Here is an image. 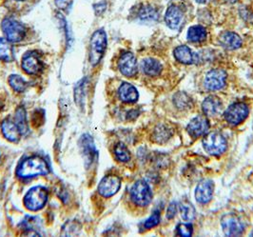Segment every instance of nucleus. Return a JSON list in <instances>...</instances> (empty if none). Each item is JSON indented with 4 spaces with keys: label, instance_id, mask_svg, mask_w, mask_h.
Wrapping results in <instances>:
<instances>
[{
    "label": "nucleus",
    "instance_id": "obj_3",
    "mask_svg": "<svg viewBox=\"0 0 253 237\" xmlns=\"http://www.w3.org/2000/svg\"><path fill=\"white\" fill-rule=\"evenodd\" d=\"M202 144L205 150L213 156H219L223 154L228 149L227 139L218 132H211L205 135Z\"/></svg>",
    "mask_w": 253,
    "mask_h": 237
},
{
    "label": "nucleus",
    "instance_id": "obj_4",
    "mask_svg": "<svg viewBox=\"0 0 253 237\" xmlns=\"http://www.w3.org/2000/svg\"><path fill=\"white\" fill-rule=\"evenodd\" d=\"M2 31L5 38L11 43L20 42L26 36L25 26L19 21L8 17L2 21Z\"/></svg>",
    "mask_w": 253,
    "mask_h": 237
},
{
    "label": "nucleus",
    "instance_id": "obj_5",
    "mask_svg": "<svg viewBox=\"0 0 253 237\" xmlns=\"http://www.w3.org/2000/svg\"><path fill=\"white\" fill-rule=\"evenodd\" d=\"M48 190L44 187L33 188L31 189L24 197V205L30 211L37 212L41 210L47 203Z\"/></svg>",
    "mask_w": 253,
    "mask_h": 237
},
{
    "label": "nucleus",
    "instance_id": "obj_23",
    "mask_svg": "<svg viewBox=\"0 0 253 237\" xmlns=\"http://www.w3.org/2000/svg\"><path fill=\"white\" fill-rule=\"evenodd\" d=\"M172 136V131L169 126L160 124L157 126L153 132V141L159 144H163L167 142Z\"/></svg>",
    "mask_w": 253,
    "mask_h": 237
},
{
    "label": "nucleus",
    "instance_id": "obj_19",
    "mask_svg": "<svg viewBox=\"0 0 253 237\" xmlns=\"http://www.w3.org/2000/svg\"><path fill=\"white\" fill-rule=\"evenodd\" d=\"M118 96L125 103H135L139 98V94L133 85L125 82L118 89Z\"/></svg>",
    "mask_w": 253,
    "mask_h": 237
},
{
    "label": "nucleus",
    "instance_id": "obj_12",
    "mask_svg": "<svg viewBox=\"0 0 253 237\" xmlns=\"http://www.w3.org/2000/svg\"><path fill=\"white\" fill-rule=\"evenodd\" d=\"M210 130V121L207 116L198 115L194 117L187 127V132L191 138H201Z\"/></svg>",
    "mask_w": 253,
    "mask_h": 237
},
{
    "label": "nucleus",
    "instance_id": "obj_31",
    "mask_svg": "<svg viewBox=\"0 0 253 237\" xmlns=\"http://www.w3.org/2000/svg\"><path fill=\"white\" fill-rule=\"evenodd\" d=\"M23 228L29 235H39L38 230V219L35 217H27L23 222Z\"/></svg>",
    "mask_w": 253,
    "mask_h": 237
},
{
    "label": "nucleus",
    "instance_id": "obj_10",
    "mask_svg": "<svg viewBox=\"0 0 253 237\" xmlns=\"http://www.w3.org/2000/svg\"><path fill=\"white\" fill-rule=\"evenodd\" d=\"M120 188L121 179L117 175H107L98 185V192L103 197H111L118 192Z\"/></svg>",
    "mask_w": 253,
    "mask_h": 237
},
{
    "label": "nucleus",
    "instance_id": "obj_14",
    "mask_svg": "<svg viewBox=\"0 0 253 237\" xmlns=\"http://www.w3.org/2000/svg\"><path fill=\"white\" fill-rule=\"evenodd\" d=\"M22 69L25 71L28 75H38L42 69L43 64L36 51H29L22 58Z\"/></svg>",
    "mask_w": 253,
    "mask_h": 237
},
{
    "label": "nucleus",
    "instance_id": "obj_8",
    "mask_svg": "<svg viewBox=\"0 0 253 237\" xmlns=\"http://www.w3.org/2000/svg\"><path fill=\"white\" fill-rule=\"evenodd\" d=\"M249 112V108L245 103L236 102L228 107L224 113V116L228 124L237 126L248 117Z\"/></svg>",
    "mask_w": 253,
    "mask_h": 237
},
{
    "label": "nucleus",
    "instance_id": "obj_16",
    "mask_svg": "<svg viewBox=\"0 0 253 237\" xmlns=\"http://www.w3.org/2000/svg\"><path fill=\"white\" fill-rule=\"evenodd\" d=\"M183 18H184L183 12L175 5L169 6L165 14V21L167 23V26L171 30L179 29L182 24Z\"/></svg>",
    "mask_w": 253,
    "mask_h": 237
},
{
    "label": "nucleus",
    "instance_id": "obj_29",
    "mask_svg": "<svg viewBox=\"0 0 253 237\" xmlns=\"http://www.w3.org/2000/svg\"><path fill=\"white\" fill-rule=\"evenodd\" d=\"M9 84L11 87L13 88V91H15L17 93H23L28 86L25 80L21 76L17 75H13L10 76Z\"/></svg>",
    "mask_w": 253,
    "mask_h": 237
},
{
    "label": "nucleus",
    "instance_id": "obj_20",
    "mask_svg": "<svg viewBox=\"0 0 253 237\" xmlns=\"http://www.w3.org/2000/svg\"><path fill=\"white\" fill-rule=\"evenodd\" d=\"M203 112L206 116H215L223 109V103L217 96H209L203 101Z\"/></svg>",
    "mask_w": 253,
    "mask_h": 237
},
{
    "label": "nucleus",
    "instance_id": "obj_1",
    "mask_svg": "<svg viewBox=\"0 0 253 237\" xmlns=\"http://www.w3.org/2000/svg\"><path fill=\"white\" fill-rule=\"evenodd\" d=\"M49 172V166L43 158L39 156H32L25 159L18 166L16 175L21 178H30L38 175H48Z\"/></svg>",
    "mask_w": 253,
    "mask_h": 237
},
{
    "label": "nucleus",
    "instance_id": "obj_40",
    "mask_svg": "<svg viewBox=\"0 0 253 237\" xmlns=\"http://www.w3.org/2000/svg\"><path fill=\"white\" fill-rule=\"evenodd\" d=\"M16 1H22V0H16Z\"/></svg>",
    "mask_w": 253,
    "mask_h": 237
},
{
    "label": "nucleus",
    "instance_id": "obj_15",
    "mask_svg": "<svg viewBox=\"0 0 253 237\" xmlns=\"http://www.w3.org/2000/svg\"><path fill=\"white\" fill-rule=\"evenodd\" d=\"M80 148L85 159L86 167H89L95 161L97 157V150L95 149L92 138L89 135H84L80 139Z\"/></svg>",
    "mask_w": 253,
    "mask_h": 237
},
{
    "label": "nucleus",
    "instance_id": "obj_27",
    "mask_svg": "<svg viewBox=\"0 0 253 237\" xmlns=\"http://www.w3.org/2000/svg\"><path fill=\"white\" fill-rule=\"evenodd\" d=\"M179 210L182 218L185 221H192L195 218L196 212L193 205L189 201H183L180 203Z\"/></svg>",
    "mask_w": 253,
    "mask_h": 237
},
{
    "label": "nucleus",
    "instance_id": "obj_25",
    "mask_svg": "<svg viewBox=\"0 0 253 237\" xmlns=\"http://www.w3.org/2000/svg\"><path fill=\"white\" fill-rule=\"evenodd\" d=\"M14 56L11 42L6 38H0V59L6 62H11Z\"/></svg>",
    "mask_w": 253,
    "mask_h": 237
},
{
    "label": "nucleus",
    "instance_id": "obj_39",
    "mask_svg": "<svg viewBox=\"0 0 253 237\" xmlns=\"http://www.w3.org/2000/svg\"><path fill=\"white\" fill-rule=\"evenodd\" d=\"M228 1H229V2H232V3H234V2H236L237 0H228Z\"/></svg>",
    "mask_w": 253,
    "mask_h": 237
},
{
    "label": "nucleus",
    "instance_id": "obj_21",
    "mask_svg": "<svg viewBox=\"0 0 253 237\" xmlns=\"http://www.w3.org/2000/svg\"><path fill=\"white\" fill-rule=\"evenodd\" d=\"M141 69L145 75L154 77L161 74L163 67L158 60L149 57L143 59V61L141 62Z\"/></svg>",
    "mask_w": 253,
    "mask_h": 237
},
{
    "label": "nucleus",
    "instance_id": "obj_26",
    "mask_svg": "<svg viewBox=\"0 0 253 237\" xmlns=\"http://www.w3.org/2000/svg\"><path fill=\"white\" fill-rule=\"evenodd\" d=\"M14 121H15L16 125L18 126L22 135H25L28 133L29 126L27 122L25 109L23 107H18L16 109L15 114H14Z\"/></svg>",
    "mask_w": 253,
    "mask_h": 237
},
{
    "label": "nucleus",
    "instance_id": "obj_30",
    "mask_svg": "<svg viewBox=\"0 0 253 237\" xmlns=\"http://www.w3.org/2000/svg\"><path fill=\"white\" fill-rule=\"evenodd\" d=\"M139 17L142 20H156L158 18V13L151 6H145L139 11Z\"/></svg>",
    "mask_w": 253,
    "mask_h": 237
},
{
    "label": "nucleus",
    "instance_id": "obj_6",
    "mask_svg": "<svg viewBox=\"0 0 253 237\" xmlns=\"http://www.w3.org/2000/svg\"><path fill=\"white\" fill-rule=\"evenodd\" d=\"M130 198L140 207H147L152 200V191L149 184L144 180L136 181L130 190Z\"/></svg>",
    "mask_w": 253,
    "mask_h": 237
},
{
    "label": "nucleus",
    "instance_id": "obj_28",
    "mask_svg": "<svg viewBox=\"0 0 253 237\" xmlns=\"http://www.w3.org/2000/svg\"><path fill=\"white\" fill-rule=\"evenodd\" d=\"M114 154L118 161L120 162H128L130 160V152L123 143H118L114 147Z\"/></svg>",
    "mask_w": 253,
    "mask_h": 237
},
{
    "label": "nucleus",
    "instance_id": "obj_11",
    "mask_svg": "<svg viewBox=\"0 0 253 237\" xmlns=\"http://www.w3.org/2000/svg\"><path fill=\"white\" fill-rule=\"evenodd\" d=\"M118 69L126 77H133L137 75L138 66L134 54L129 51L123 53L118 60Z\"/></svg>",
    "mask_w": 253,
    "mask_h": 237
},
{
    "label": "nucleus",
    "instance_id": "obj_13",
    "mask_svg": "<svg viewBox=\"0 0 253 237\" xmlns=\"http://www.w3.org/2000/svg\"><path fill=\"white\" fill-rule=\"evenodd\" d=\"M214 192V183L212 180L204 179L195 189V199L200 204H208L212 199Z\"/></svg>",
    "mask_w": 253,
    "mask_h": 237
},
{
    "label": "nucleus",
    "instance_id": "obj_2",
    "mask_svg": "<svg viewBox=\"0 0 253 237\" xmlns=\"http://www.w3.org/2000/svg\"><path fill=\"white\" fill-rule=\"evenodd\" d=\"M107 49V34L100 29L93 33L89 42V63L92 66L101 61Z\"/></svg>",
    "mask_w": 253,
    "mask_h": 237
},
{
    "label": "nucleus",
    "instance_id": "obj_18",
    "mask_svg": "<svg viewBox=\"0 0 253 237\" xmlns=\"http://www.w3.org/2000/svg\"><path fill=\"white\" fill-rule=\"evenodd\" d=\"M1 129L5 138L11 142H17L22 136L18 126L16 125L15 121L12 119H5L2 122Z\"/></svg>",
    "mask_w": 253,
    "mask_h": 237
},
{
    "label": "nucleus",
    "instance_id": "obj_22",
    "mask_svg": "<svg viewBox=\"0 0 253 237\" xmlns=\"http://www.w3.org/2000/svg\"><path fill=\"white\" fill-rule=\"evenodd\" d=\"M173 54L178 62L182 64L190 65L195 62V54L191 51L188 46H185V45L178 46L177 48L174 49Z\"/></svg>",
    "mask_w": 253,
    "mask_h": 237
},
{
    "label": "nucleus",
    "instance_id": "obj_17",
    "mask_svg": "<svg viewBox=\"0 0 253 237\" xmlns=\"http://www.w3.org/2000/svg\"><path fill=\"white\" fill-rule=\"evenodd\" d=\"M219 43L226 50H237L242 46V39L233 32H225L220 36Z\"/></svg>",
    "mask_w": 253,
    "mask_h": 237
},
{
    "label": "nucleus",
    "instance_id": "obj_33",
    "mask_svg": "<svg viewBox=\"0 0 253 237\" xmlns=\"http://www.w3.org/2000/svg\"><path fill=\"white\" fill-rule=\"evenodd\" d=\"M176 229L180 237H190L193 233V227L190 223H180Z\"/></svg>",
    "mask_w": 253,
    "mask_h": 237
},
{
    "label": "nucleus",
    "instance_id": "obj_34",
    "mask_svg": "<svg viewBox=\"0 0 253 237\" xmlns=\"http://www.w3.org/2000/svg\"><path fill=\"white\" fill-rule=\"evenodd\" d=\"M159 223H160V213L159 212H153L152 215L145 221L144 227H145V229L150 230V229L156 227Z\"/></svg>",
    "mask_w": 253,
    "mask_h": 237
},
{
    "label": "nucleus",
    "instance_id": "obj_32",
    "mask_svg": "<svg viewBox=\"0 0 253 237\" xmlns=\"http://www.w3.org/2000/svg\"><path fill=\"white\" fill-rule=\"evenodd\" d=\"M174 104H175V106H177L179 109H185V108L190 107L191 100L188 96V95H186L184 93H180V94H177L174 97Z\"/></svg>",
    "mask_w": 253,
    "mask_h": 237
},
{
    "label": "nucleus",
    "instance_id": "obj_37",
    "mask_svg": "<svg viewBox=\"0 0 253 237\" xmlns=\"http://www.w3.org/2000/svg\"><path fill=\"white\" fill-rule=\"evenodd\" d=\"M106 10V3L105 2H100L96 5H94V11L97 14H101L104 13Z\"/></svg>",
    "mask_w": 253,
    "mask_h": 237
},
{
    "label": "nucleus",
    "instance_id": "obj_38",
    "mask_svg": "<svg viewBox=\"0 0 253 237\" xmlns=\"http://www.w3.org/2000/svg\"><path fill=\"white\" fill-rule=\"evenodd\" d=\"M198 3H201V4H204V3H207V2H209L210 0H196Z\"/></svg>",
    "mask_w": 253,
    "mask_h": 237
},
{
    "label": "nucleus",
    "instance_id": "obj_9",
    "mask_svg": "<svg viewBox=\"0 0 253 237\" xmlns=\"http://www.w3.org/2000/svg\"><path fill=\"white\" fill-rule=\"evenodd\" d=\"M227 76V73L223 69H213L205 76L204 86L212 92L222 90L226 86Z\"/></svg>",
    "mask_w": 253,
    "mask_h": 237
},
{
    "label": "nucleus",
    "instance_id": "obj_36",
    "mask_svg": "<svg viewBox=\"0 0 253 237\" xmlns=\"http://www.w3.org/2000/svg\"><path fill=\"white\" fill-rule=\"evenodd\" d=\"M54 3L58 9L66 10L72 5L73 0H54Z\"/></svg>",
    "mask_w": 253,
    "mask_h": 237
},
{
    "label": "nucleus",
    "instance_id": "obj_24",
    "mask_svg": "<svg viewBox=\"0 0 253 237\" xmlns=\"http://www.w3.org/2000/svg\"><path fill=\"white\" fill-rule=\"evenodd\" d=\"M207 36H208L207 30L203 26H192L188 31V39L190 42H193V43L202 42L204 40H206Z\"/></svg>",
    "mask_w": 253,
    "mask_h": 237
},
{
    "label": "nucleus",
    "instance_id": "obj_7",
    "mask_svg": "<svg viewBox=\"0 0 253 237\" xmlns=\"http://www.w3.org/2000/svg\"><path fill=\"white\" fill-rule=\"evenodd\" d=\"M221 226L227 237H238L245 232V224L234 213H227L221 220Z\"/></svg>",
    "mask_w": 253,
    "mask_h": 237
},
{
    "label": "nucleus",
    "instance_id": "obj_35",
    "mask_svg": "<svg viewBox=\"0 0 253 237\" xmlns=\"http://www.w3.org/2000/svg\"><path fill=\"white\" fill-rule=\"evenodd\" d=\"M177 210V203L172 202L171 204H169V206L168 208V211H167V218L168 219H172L176 215Z\"/></svg>",
    "mask_w": 253,
    "mask_h": 237
}]
</instances>
